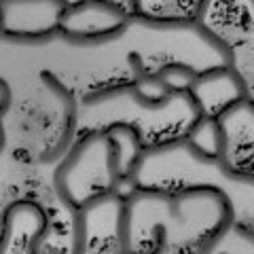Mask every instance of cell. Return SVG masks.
<instances>
[{
	"instance_id": "5b68a950",
	"label": "cell",
	"mask_w": 254,
	"mask_h": 254,
	"mask_svg": "<svg viewBox=\"0 0 254 254\" xmlns=\"http://www.w3.org/2000/svg\"><path fill=\"white\" fill-rule=\"evenodd\" d=\"M2 32L6 41L45 43L60 32L64 2H2Z\"/></svg>"
},
{
	"instance_id": "52a82bcc",
	"label": "cell",
	"mask_w": 254,
	"mask_h": 254,
	"mask_svg": "<svg viewBox=\"0 0 254 254\" xmlns=\"http://www.w3.org/2000/svg\"><path fill=\"white\" fill-rule=\"evenodd\" d=\"M49 231V220L43 208L34 201H15L4 210V240L2 248L17 240V248L26 254H36L38 244Z\"/></svg>"
},
{
	"instance_id": "8992f818",
	"label": "cell",
	"mask_w": 254,
	"mask_h": 254,
	"mask_svg": "<svg viewBox=\"0 0 254 254\" xmlns=\"http://www.w3.org/2000/svg\"><path fill=\"white\" fill-rule=\"evenodd\" d=\"M189 95L199 117L218 119L235 104L248 100V87L235 66H218L199 72Z\"/></svg>"
},
{
	"instance_id": "8fae6325",
	"label": "cell",
	"mask_w": 254,
	"mask_h": 254,
	"mask_svg": "<svg viewBox=\"0 0 254 254\" xmlns=\"http://www.w3.org/2000/svg\"><path fill=\"white\" fill-rule=\"evenodd\" d=\"M182 138H185L197 153H201L203 157L225 159L227 138H225V131H222V125H220L218 119L199 117L193 125L189 127Z\"/></svg>"
},
{
	"instance_id": "30bf717a",
	"label": "cell",
	"mask_w": 254,
	"mask_h": 254,
	"mask_svg": "<svg viewBox=\"0 0 254 254\" xmlns=\"http://www.w3.org/2000/svg\"><path fill=\"white\" fill-rule=\"evenodd\" d=\"M127 95L138 108H144L148 113H161L176 98L157 74H148L142 70L136 74V81L127 85Z\"/></svg>"
},
{
	"instance_id": "3957f363",
	"label": "cell",
	"mask_w": 254,
	"mask_h": 254,
	"mask_svg": "<svg viewBox=\"0 0 254 254\" xmlns=\"http://www.w3.org/2000/svg\"><path fill=\"white\" fill-rule=\"evenodd\" d=\"M119 180L113 142L106 131H91L70 148L60 168L55 170V190L70 210L113 195Z\"/></svg>"
},
{
	"instance_id": "4fadbf2b",
	"label": "cell",
	"mask_w": 254,
	"mask_h": 254,
	"mask_svg": "<svg viewBox=\"0 0 254 254\" xmlns=\"http://www.w3.org/2000/svg\"><path fill=\"white\" fill-rule=\"evenodd\" d=\"M155 74L168 85L172 95H189V91L193 89V85L197 81V76H199V70L189 66L187 62H170L159 68Z\"/></svg>"
},
{
	"instance_id": "9c48e42d",
	"label": "cell",
	"mask_w": 254,
	"mask_h": 254,
	"mask_svg": "<svg viewBox=\"0 0 254 254\" xmlns=\"http://www.w3.org/2000/svg\"><path fill=\"white\" fill-rule=\"evenodd\" d=\"M104 131L110 138V142H113L119 176H131L146 150L144 144H142V136L138 127H133L125 121H117V123H110Z\"/></svg>"
},
{
	"instance_id": "5bb4252c",
	"label": "cell",
	"mask_w": 254,
	"mask_h": 254,
	"mask_svg": "<svg viewBox=\"0 0 254 254\" xmlns=\"http://www.w3.org/2000/svg\"><path fill=\"white\" fill-rule=\"evenodd\" d=\"M0 89H2V115H6V110H9V106H11V89H9V83L2 81Z\"/></svg>"
},
{
	"instance_id": "7c38bea8",
	"label": "cell",
	"mask_w": 254,
	"mask_h": 254,
	"mask_svg": "<svg viewBox=\"0 0 254 254\" xmlns=\"http://www.w3.org/2000/svg\"><path fill=\"white\" fill-rule=\"evenodd\" d=\"M199 254H254V233L231 222Z\"/></svg>"
},
{
	"instance_id": "277c9868",
	"label": "cell",
	"mask_w": 254,
	"mask_h": 254,
	"mask_svg": "<svg viewBox=\"0 0 254 254\" xmlns=\"http://www.w3.org/2000/svg\"><path fill=\"white\" fill-rule=\"evenodd\" d=\"M127 6L115 2L66 4L60 34L72 45H104L129 28Z\"/></svg>"
},
{
	"instance_id": "7a4b0ae2",
	"label": "cell",
	"mask_w": 254,
	"mask_h": 254,
	"mask_svg": "<svg viewBox=\"0 0 254 254\" xmlns=\"http://www.w3.org/2000/svg\"><path fill=\"white\" fill-rule=\"evenodd\" d=\"M131 176L140 189L220 193L231 205L235 225L254 233V176L231 170L225 159L203 157L185 138L146 148Z\"/></svg>"
},
{
	"instance_id": "ba28073f",
	"label": "cell",
	"mask_w": 254,
	"mask_h": 254,
	"mask_svg": "<svg viewBox=\"0 0 254 254\" xmlns=\"http://www.w3.org/2000/svg\"><path fill=\"white\" fill-rule=\"evenodd\" d=\"M218 121L227 138L225 157L240 153L242 148L248 153L254 150V102L250 98L227 110L222 117H218Z\"/></svg>"
},
{
	"instance_id": "6da1fadb",
	"label": "cell",
	"mask_w": 254,
	"mask_h": 254,
	"mask_svg": "<svg viewBox=\"0 0 254 254\" xmlns=\"http://www.w3.org/2000/svg\"><path fill=\"white\" fill-rule=\"evenodd\" d=\"M233 222L229 201L208 189H138L123 205L121 252L161 254L203 250Z\"/></svg>"
}]
</instances>
